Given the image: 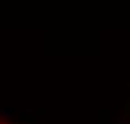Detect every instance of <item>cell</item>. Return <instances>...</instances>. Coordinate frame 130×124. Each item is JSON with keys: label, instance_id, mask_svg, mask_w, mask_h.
<instances>
[{"label": "cell", "instance_id": "obj_1", "mask_svg": "<svg viewBox=\"0 0 130 124\" xmlns=\"http://www.w3.org/2000/svg\"><path fill=\"white\" fill-rule=\"evenodd\" d=\"M0 124H12V122H7V121H4V119H0Z\"/></svg>", "mask_w": 130, "mask_h": 124}]
</instances>
